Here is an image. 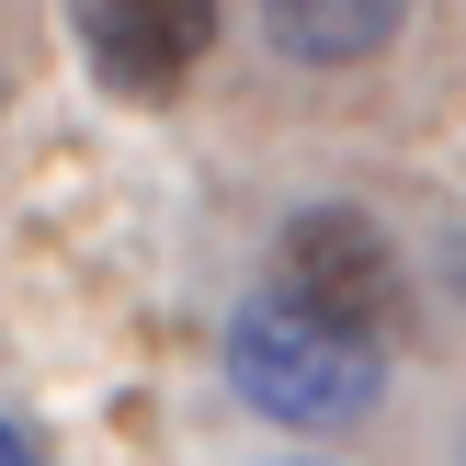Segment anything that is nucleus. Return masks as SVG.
Masks as SVG:
<instances>
[{"instance_id":"1","label":"nucleus","mask_w":466,"mask_h":466,"mask_svg":"<svg viewBox=\"0 0 466 466\" xmlns=\"http://www.w3.org/2000/svg\"><path fill=\"white\" fill-rule=\"evenodd\" d=\"M228 376H239V399L262 410V421L341 432V421L376 410L387 364H376V330H341V319H308V308H285V296H262V308L228 319Z\"/></svg>"},{"instance_id":"2","label":"nucleus","mask_w":466,"mask_h":466,"mask_svg":"<svg viewBox=\"0 0 466 466\" xmlns=\"http://www.w3.org/2000/svg\"><path fill=\"white\" fill-rule=\"evenodd\" d=\"M273 273H285V308L308 319H341V330H387V308H399V250H387L376 217H353V205H319V217L285 228V250H273Z\"/></svg>"},{"instance_id":"3","label":"nucleus","mask_w":466,"mask_h":466,"mask_svg":"<svg viewBox=\"0 0 466 466\" xmlns=\"http://www.w3.org/2000/svg\"><path fill=\"white\" fill-rule=\"evenodd\" d=\"M217 46V0H80V57L103 68V91H159L194 80V57Z\"/></svg>"},{"instance_id":"4","label":"nucleus","mask_w":466,"mask_h":466,"mask_svg":"<svg viewBox=\"0 0 466 466\" xmlns=\"http://www.w3.org/2000/svg\"><path fill=\"white\" fill-rule=\"evenodd\" d=\"M399 23H410V0H273L262 35L296 68H364V57L399 46Z\"/></svg>"},{"instance_id":"5","label":"nucleus","mask_w":466,"mask_h":466,"mask_svg":"<svg viewBox=\"0 0 466 466\" xmlns=\"http://www.w3.org/2000/svg\"><path fill=\"white\" fill-rule=\"evenodd\" d=\"M0 466H46V455H35V432H23V421H0Z\"/></svg>"},{"instance_id":"6","label":"nucleus","mask_w":466,"mask_h":466,"mask_svg":"<svg viewBox=\"0 0 466 466\" xmlns=\"http://www.w3.org/2000/svg\"><path fill=\"white\" fill-rule=\"evenodd\" d=\"M296 466H308V455H296Z\"/></svg>"}]
</instances>
